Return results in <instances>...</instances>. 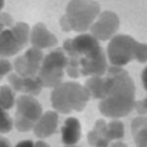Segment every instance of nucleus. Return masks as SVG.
I'll return each instance as SVG.
<instances>
[{
    "label": "nucleus",
    "mask_w": 147,
    "mask_h": 147,
    "mask_svg": "<svg viewBox=\"0 0 147 147\" xmlns=\"http://www.w3.org/2000/svg\"><path fill=\"white\" fill-rule=\"evenodd\" d=\"M105 80V94L99 100V112L106 118L121 119L136 106V85L129 73L119 66L108 68Z\"/></svg>",
    "instance_id": "nucleus-1"
},
{
    "label": "nucleus",
    "mask_w": 147,
    "mask_h": 147,
    "mask_svg": "<svg viewBox=\"0 0 147 147\" xmlns=\"http://www.w3.org/2000/svg\"><path fill=\"white\" fill-rule=\"evenodd\" d=\"M89 99L86 87L77 82H62L52 88L50 96L53 109L64 115L82 111Z\"/></svg>",
    "instance_id": "nucleus-2"
},
{
    "label": "nucleus",
    "mask_w": 147,
    "mask_h": 147,
    "mask_svg": "<svg viewBox=\"0 0 147 147\" xmlns=\"http://www.w3.org/2000/svg\"><path fill=\"white\" fill-rule=\"evenodd\" d=\"M100 12V5L95 0H70L65 14L73 30L85 32L90 28Z\"/></svg>",
    "instance_id": "nucleus-3"
},
{
    "label": "nucleus",
    "mask_w": 147,
    "mask_h": 147,
    "mask_svg": "<svg viewBox=\"0 0 147 147\" xmlns=\"http://www.w3.org/2000/svg\"><path fill=\"white\" fill-rule=\"evenodd\" d=\"M136 40L127 34H115L107 46V57L111 65L124 67L134 60Z\"/></svg>",
    "instance_id": "nucleus-4"
},
{
    "label": "nucleus",
    "mask_w": 147,
    "mask_h": 147,
    "mask_svg": "<svg viewBox=\"0 0 147 147\" xmlns=\"http://www.w3.org/2000/svg\"><path fill=\"white\" fill-rule=\"evenodd\" d=\"M120 28V19L116 13L110 10L100 12L98 17L89 28L90 34L99 41L110 40L117 34Z\"/></svg>",
    "instance_id": "nucleus-5"
},
{
    "label": "nucleus",
    "mask_w": 147,
    "mask_h": 147,
    "mask_svg": "<svg viewBox=\"0 0 147 147\" xmlns=\"http://www.w3.org/2000/svg\"><path fill=\"white\" fill-rule=\"evenodd\" d=\"M107 55L100 47L92 53L80 57V74L84 77H103L108 71Z\"/></svg>",
    "instance_id": "nucleus-6"
},
{
    "label": "nucleus",
    "mask_w": 147,
    "mask_h": 147,
    "mask_svg": "<svg viewBox=\"0 0 147 147\" xmlns=\"http://www.w3.org/2000/svg\"><path fill=\"white\" fill-rule=\"evenodd\" d=\"M59 116L58 112L46 111L39 117V119L34 123V136L39 139H45L53 136L58 127Z\"/></svg>",
    "instance_id": "nucleus-7"
},
{
    "label": "nucleus",
    "mask_w": 147,
    "mask_h": 147,
    "mask_svg": "<svg viewBox=\"0 0 147 147\" xmlns=\"http://www.w3.org/2000/svg\"><path fill=\"white\" fill-rule=\"evenodd\" d=\"M16 112L34 123L43 114L42 107L38 100L34 95H30V94L26 93L17 98Z\"/></svg>",
    "instance_id": "nucleus-8"
},
{
    "label": "nucleus",
    "mask_w": 147,
    "mask_h": 147,
    "mask_svg": "<svg viewBox=\"0 0 147 147\" xmlns=\"http://www.w3.org/2000/svg\"><path fill=\"white\" fill-rule=\"evenodd\" d=\"M30 42L32 46L46 49L54 47L58 41L55 35L49 32L43 23H36L30 30Z\"/></svg>",
    "instance_id": "nucleus-9"
},
{
    "label": "nucleus",
    "mask_w": 147,
    "mask_h": 147,
    "mask_svg": "<svg viewBox=\"0 0 147 147\" xmlns=\"http://www.w3.org/2000/svg\"><path fill=\"white\" fill-rule=\"evenodd\" d=\"M82 136V127L80 121L75 117L66 119L61 129L62 142L66 146H74L79 142Z\"/></svg>",
    "instance_id": "nucleus-10"
},
{
    "label": "nucleus",
    "mask_w": 147,
    "mask_h": 147,
    "mask_svg": "<svg viewBox=\"0 0 147 147\" xmlns=\"http://www.w3.org/2000/svg\"><path fill=\"white\" fill-rule=\"evenodd\" d=\"M73 45L75 50L80 54V56H85L92 52L96 51L100 48L99 40L93 36L91 34H84L82 32L72 39Z\"/></svg>",
    "instance_id": "nucleus-11"
},
{
    "label": "nucleus",
    "mask_w": 147,
    "mask_h": 147,
    "mask_svg": "<svg viewBox=\"0 0 147 147\" xmlns=\"http://www.w3.org/2000/svg\"><path fill=\"white\" fill-rule=\"evenodd\" d=\"M24 48L15 38L10 28L1 30L0 34V54L1 57L15 56Z\"/></svg>",
    "instance_id": "nucleus-12"
},
{
    "label": "nucleus",
    "mask_w": 147,
    "mask_h": 147,
    "mask_svg": "<svg viewBox=\"0 0 147 147\" xmlns=\"http://www.w3.org/2000/svg\"><path fill=\"white\" fill-rule=\"evenodd\" d=\"M64 72H65V70H63V69L47 68L41 66L38 74H37V78H38L39 82H41L43 87L54 88L62 82Z\"/></svg>",
    "instance_id": "nucleus-13"
},
{
    "label": "nucleus",
    "mask_w": 147,
    "mask_h": 147,
    "mask_svg": "<svg viewBox=\"0 0 147 147\" xmlns=\"http://www.w3.org/2000/svg\"><path fill=\"white\" fill-rule=\"evenodd\" d=\"M87 141L91 146H107L111 140L107 136V123L104 120L96 121L92 130L87 134Z\"/></svg>",
    "instance_id": "nucleus-14"
},
{
    "label": "nucleus",
    "mask_w": 147,
    "mask_h": 147,
    "mask_svg": "<svg viewBox=\"0 0 147 147\" xmlns=\"http://www.w3.org/2000/svg\"><path fill=\"white\" fill-rule=\"evenodd\" d=\"M14 70L23 78L27 77H36L38 74L41 65L30 63L26 59L25 56H20L14 60L13 62Z\"/></svg>",
    "instance_id": "nucleus-15"
},
{
    "label": "nucleus",
    "mask_w": 147,
    "mask_h": 147,
    "mask_svg": "<svg viewBox=\"0 0 147 147\" xmlns=\"http://www.w3.org/2000/svg\"><path fill=\"white\" fill-rule=\"evenodd\" d=\"M84 86L89 92L90 98L101 100L105 94V80L100 76L88 77L85 80Z\"/></svg>",
    "instance_id": "nucleus-16"
},
{
    "label": "nucleus",
    "mask_w": 147,
    "mask_h": 147,
    "mask_svg": "<svg viewBox=\"0 0 147 147\" xmlns=\"http://www.w3.org/2000/svg\"><path fill=\"white\" fill-rule=\"evenodd\" d=\"M12 34L15 36V38L18 40V42L25 47L27 45L28 41H30V28L28 25L25 22H18L15 23V25L10 28Z\"/></svg>",
    "instance_id": "nucleus-17"
},
{
    "label": "nucleus",
    "mask_w": 147,
    "mask_h": 147,
    "mask_svg": "<svg viewBox=\"0 0 147 147\" xmlns=\"http://www.w3.org/2000/svg\"><path fill=\"white\" fill-rule=\"evenodd\" d=\"M16 91L10 85H1L0 87V107L5 110H10L16 104L17 99L15 98Z\"/></svg>",
    "instance_id": "nucleus-18"
},
{
    "label": "nucleus",
    "mask_w": 147,
    "mask_h": 147,
    "mask_svg": "<svg viewBox=\"0 0 147 147\" xmlns=\"http://www.w3.org/2000/svg\"><path fill=\"white\" fill-rule=\"evenodd\" d=\"M107 136L111 141L121 140L125 136V125L119 119H112L107 123Z\"/></svg>",
    "instance_id": "nucleus-19"
},
{
    "label": "nucleus",
    "mask_w": 147,
    "mask_h": 147,
    "mask_svg": "<svg viewBox=\"0 0 147 147\" xmlns=\"http://www.w3.org/2000/svg\"><path fill=\"white\" fill-rule=\"evenodd\" d=\"M42 88H43V86H42L41 82H39L37 76L36 77L24 78V93L37 96L41 92Z\"/></svg>",
    "instance_id": "nucleus-20"
},
{
    "label": "nucleus",
    "mask_w": 147,
    "mask_h": 147,
    "mask_svg": "<svg viewBox=\"0 0 147 147\" xmlns=\"http://www.w3.org/2000/svg\"><path fill=\"white\" fill-rule=\"evenodd\" d=\"M34 122L28 120L23 115L16 112L14 118V127L20 132H28L34 129Z\"/></svg>",
    "instance_id": "nucleus-21"
},
{
    "label": "nucleus",
    "mask_w": 147,
    "mask_h": 147,
    "mask_svg": "<svg viewBox=\"0 0 147 147\" xmlns=\"http://www.w3.org/2000/svg\"><path fill=\"white\" fill-rule=\"evenodd\" d=\"M24 56L26 57V59H27L28 62L37 64V65H41L42 61H43V59H44L42 49L38 48V47H35V46H32L28 49H27L25 54H24Z\"/></svg>",
    "instance_id": "nucleus-22"
},
{
    "label": "nucleus",
    "mask_w": 147,
    "mask_h": 147,
    "mask_svg": "<svg viewBox=\"0 0 147 147\" xmlns=\"http://www.w3.org/2000/svg\"><path fill=\"white\" fill-rule=\"evenodd\" d=\"M14 127V119H12L5 109L0 111V131L2 134H6L10 132Z\"/></svg>",
    "instance_id": "nucleus-23"
},
{
    "label": "nucleus",
    "mask_w": 147,
    "mask_h": 147,
    "mask_svg": "<svg viewBox=\"0 0 147 147\" xmlns=\"http://www.w3.org/2000/svg\"><path fill=\"white\" fill-rule=\"evenodd\" d=\"M9 85L16 92H23L24 89V78L20 76L18 73H10L7 77Z\"/></svg>",
    "instance_id": "nucleus-24"
},
{
    "label": "nucleus",
    "mask_w": 147,
    "mask_h": 147,
    "mask_svg": "<svg viewBox=\"0 0 147 147\" xmlns=\"http://www.w3.org/2000/svg\"><path fill=\"white\" fill-rule=\"evenodd\" d=\"M134 60L137 61L140 64L147 63V44L137 41L136 49H134Z\"/></svg>",
    "instance_id": "nucleus-25"
},
{
    "label": "nucleus",
    "mask_w": 147,
    "mask_h": 147,
    "mask_svg": "<svg viewBox=\"0 0 147 147\" xmlns=\"http://www.w3.org/2000/svg\"><path fill=\"white\" fill-rule=\"evenodd\" d=\"M134 143L139 147H147V125L134 136Z\"/></svg>",
    "instance_id": "nucleus-26"
},
{
    "label": "nucleus",
    "mask_w": 147,
    "mask_h": 147,
    "mask_svg": "<svg viewBox=\"0 0 147 147\" xmlns=\"http://www.w3.org/2000/svg\"><path fill=\"white\" fill-rule=\"evenodd\" d=\"M14 69V65L12 64L8 59H6V57H2L0 60V75L1 78L8 76L9 74L12 73Z\"/></svg>",
    "instance_id": "nucleus-27"
},
{
    "label": "nucleus",
    "mask_w": 147,
    "mask_h": 147,
    "mask_svg": "<svg viewBox=\"0 0 147 147\" xmlns=\"http://www.w3.org/2000/svg\"><path fill=\"white\" fill-rule=\"evenodd\" d=\"M146 125H147V118L144 117V116H141V117L134 119V121H132V123H131L132 136H134L139 129H142L143 127H145Z\"/></svg>",
    "instance_id": "nucleus-28"
},
{
    "label": "nucleus",
    "mask_w": 147,
    "mask_h": 147,
    "mask_svg": "<svg viewBox=\"0 0 147 147\" xmlns=\"http://www.w3.org/2000/svg\"><path fill=\"white\" fill-rule=\"evenodd\" d=\"M0 23H1V30L5 28H10L15 25L13 17L8 13H1V18H0Z\"/></svg>",
    "instance_id": "nucleus-29"
},
{
    "label": "nucleus",
    "mask_w": 147,
    "mask_h": 147,
    "mask_svg": "<svg viewBox=\"0 0 147 147\" xmlns=\"http://www.w3.org/2000/svg\"><path fill=\"white\" fill-rule=\"evenodd\" d=\"M59 25H60V28L61 30H63V32H70L73 30V28H72V25H71L70 21H69L68 17L65 15H63L62 17L60 18V20H59Z\"/></svg>",
    "instance_id": "nucleus-30"
},
{
    "label": "nucleus",
    "mask_w": 147,
    "mask_h": 147,
    "mask_svg": "<svg viewBox=\"0 0 147 147\" xmlns=\"http://www.w3.org/2000/svg\"><path fill=\"white\" fill-rule=\"evenodd\" d=\"M134 108L136 109L137 113L140 114L141 116H144L147 114V97L141 101H136Z\"/></svg>",
    "instance_id": "nucleus-31"
},
{
    "label": "nucleus",
    "mask_w": 147,
    "mask_h": 147,
    "mask_svg": "<svg viewBox=\"0 0 147 147\" xmlns=\"http://www.w3.org/2000/svg\"><path fill=\"white\" fill-rule=\"evenodd\" d=\"M141 80H142V84H143L144 89L147 91V66L143 69V71H142Z\"/></svg>",
    "instance_id": "nucleus-32"
},
{
    "label": "nucleus",
    "mask_w": 147,
    "mask_h": 147,
    "mask_svg": "<svg viewBox=\"0 0 147 147\" xmlns=\"http://www.w3.org/2000/svg\"><path fill=\"white\" fill-rule=\"evenodd\" d=\"M17 147H22V146H26V147H28V146H34V142H32V140H22L20 142H18L17 145H16Z\"/></svg>",
    "instance_id": "nucleus-33"
},
{
    "label": "nucleus",
    "mask_w": 147,
    "mask_h": 147,
    "mask_svg": "<svg viewBox=\"0 0 147 147\" xmlns=\"http://www.w3.org/2000/svg\"><path fill=\"white\" fill-rule=\"evenodd\" d=\"M0 141H1V146L2 147H5V146H10V144H9V141L7 140L6 137H4L3 136H1V138H0Z\"/></svg>",
    "instance_id": "nucleus-34"
},
{
    "label": "nucleus",
    "mask_w": 147,
    "mask_h": 147,
    "mask_svg": "<svg viewBox=\"0 0 147 147\" xmlns=\"http://www.w3.org/2000/svg\"><path fill=\"white\" fill-rule=\"evenodd\" d=\"M34 146H48L46 144V142H44L43 140H38L34 143Z\"/></svg>",
    "instance_id": "nucleus-35"
},
{
    "label": "nucleus",
    "mask_w": 147,
    "mask_h": 147,
    "mask_svg": "<svg viewBox=\"0 0 147 147\" xmlns=\"http://www.w3.org/2000/svg\"><path fill=\"white\" fill-rule=\"evenodd\" d=\"M117 142H114V144H112L113 146H125V144H124V142H121V141H118V140H116Z\"/></svg>",
    "instance_id": "nucleus-36"
}]
</instances>
